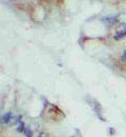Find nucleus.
Here are the masks:
<instances>
[{
	"label": "nucleus",
	"mask_w": 126,
	"mask_h": 137,
	"mask_svg": "<svg viewBox=\"0 0 126 137\" xmlns=\"http://www.w3.org/2000/svg\"><path fill=\"white\" fill-rule=\"evenodd\" d=\"M25 125H24V122L23 121H19V122L17 123V125H16V130H17L18 132H19V133H23L24 132V129H25Z\"/></svg>",
	"instance_id": "2"
},
{
	"label": "nucleus",
	"mask_w": 126,
	"mask_h": 137,
	"mask_svg": "<svg viewBox=\"0 0 126 137\" xmlns=\"http://www.w3.org/2000/svg\"><path fill=\"white\" fill-rule=\"evenodd\" d=\"M23 134L26 137H32V131H31V129H28V128H25V129H24Z\"/></svg>",
	"instance_id": "3"
},
{
	"label": "nucleus",
	"mask_w": 126,
	"mask_h": 137,
	"mask_svg": "<svg viewBox=\"0 0 126 137\" xmlns=\"http://www.w3.org/2000/svg\"><path fill=\"white\" fill-rule=\"evenodd\" d=\"M122 60L123 61H126V51L123 53V55H122Z\"/></svg>",
	"instance_id": "4"
},
{
	"label": "nucleus",
	"mask_w": 126,
	"mask_h": 137,
	"mask_svg": "<svg viewBox=\"0 0 126 137\" xmlns=\"http://www.w3.org/2000/svg\"><path fill=\"white\" fill-rule=\"evenodd\" d=\"M13 119H14V115L11 112H8V113H4L2 115L1 123L2 125H10V123H13Z\"/></svg>",
	"instance_id": "1"
},
{
	"label": "nucleus",
	"mask_w": 126,
	"mask_h": 137,
	"mask_svg": "<svg viewBox=\"0 0 126 137\" xmlns=\"http://www.w3.org/2000/svg\"><path fill=\"white\" fill-rule=\"evenodd\" d=\"M38 137H48V136H47L45 133H39V135H38Z\"/></svg>",
	"instance_id": "5"
}]
</instances>
